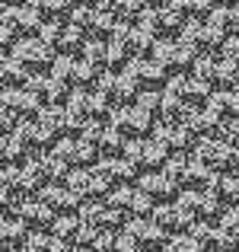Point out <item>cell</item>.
<instances>
[{
    "mask_svg": "<svg viewBox=\"0 0 239 252\" xmlns=\"http://www.w3.org/2000/svg\"><path fill=\"white\" fill-rule=\"evenodd\" d=\"M121 157L134 169H141V172H159L166 163H169V150H166L153 134H150V137H137V141H128Z\"/></svg>",
    "mask_w": 239,
    "mask_h": 252,
    "instance_id": "6da1fadb",
    "label": "cell"
},
{
    "mask_svg": "<svg viewBox=\"0 0 239 252\" xmlns=\"http://www.w3.org/2000/svg\"><path fill=\"white\" fill-rule=\"evenodd\" d=\"M153 61L159 64V67L166 70V74H176V77H182V70H188V67H195V61H198V51L191 48V45H185L182 38H159L156 42V48H153Z\"/></svg>",
    "mask_w": 239,
    "mask_h": 252,
    "instance_id": "7a4b0ae2",
    "label": "cell"
},
{
    "mask_svg": "<svg viewBox=\"0 0 239 252\" xmlns=\"http://www.w3.org/2000/svg\"><path fill=\"white\" fill-rule=\"evenodd\" d=\"M153 118L147 109H141V105H128V109H115L109 118V125L118 131V134L124 137V141H137V137H150L153 134Z\"/></svg>",
    "mask_w": 239,
    "mask_h": 252,
    "instance_id": "3957f363",
    "label": "cell"
},
{
    "mask_svg": "<svg viewBox=\"0 0 239 252\" xmlns=\"http://www.w3.org/2000/svg\"><path fill=\"white\" fill-rule=\"evenodd\" d=\"M195 160L204 163L214 176H223V172H230L236 166L239 154L233 150V144H230L227 137H214V141H201L195 147Z\"/></svg>",
    "mask_w": 239,
    "mask_h": 252,
    "instance_id": "277c9868",
    "label": "cell"
},
{
    "mask_svg": "<svg viewBox=\"0 0 239 252\" xmlns=\"http://www.w3.org/2000/svg\"><path fill=\"white\" fill-rule=\"evenodd\" d=\"M13 58H16L19 64H23L29 74H42L45 67H51L55 64V48L51 45H45L38 35H29V38H19L16 45H13V51H10Z\"/></svg>",
    "mask_w": 239,
    "mask_h": 252,
    "instance_id": "5b68a950",
    "label": "cell"
},
{
    "mask_svg": "<svg viewBox=\"0 0 239 252\" xmlns=\"http://www.w3.org/2000/svg\"><path fill=\"white\" fill-rule=\"evenodd\" d=\"M64 185L70 189V195H74L80 204H96V201H105V198L112 195V189L99 179L96 169H74Z\"/></svg>",
    "mask_w": 239,
    "mask_h": 252,
    "instance_id": "8992f818",
    "label": "cell"
},
{
    "mask_svg": "<svg viewBox=\"0 0 239 252\" xmlns=\"http://www.w3.org/2000/svg\"><path fill=\"white\" fill-rule=\"evenodd\" d=\"M51 154L64 163L67 169H92L102 157L96 154V147L83 141V137H61V141L51 147Z\"/></svg>",
    "mask_w": 239,
    "mask_h": 252,
    "instance_id": "52a82bcc",
    "label": "cell"
},
{
    "mask_svg": "<svg viewBox=\"0 0 239 252\" xmlns=\"http://www.w3.org/2000/svg\"><path fill=\"white\" fill-rule=\"evenodd\" d=\"M96 90L112 102V109H128V105H134L137 96H141L137 83L131 80L128 74H102L99 83H96Z\"/></svg>",
    "mask_w": 239,
    "mask_h": 252,
    "instance_id": "ba28073f",
    "label": "cell"
},
{
    "mask_svg": "<svg viewBox=\"0 0 239 252\" xmlns=\"http://www.w3.org/2000/svg\"><path fill=\"white\" fill-rule=\"evenodd\" d=\"M176 201L182 204V208L188 211L195 220H204V223H210L214 217H223V211H227V208H223V201H220V198H217L210 189H201V191H195V189H191V191H182Z\"/></svg>",
    "mask_w": 239,
    "mask_h": 252,
    "instance_id": "9c48e42d",
    "label": "cell"
},
{
    "mask_svg": "<svg viewBox=\"0 0 239 252\" xmlns=\"http://www.w3.org/2000/svg\"><path fill=\"white\" fill-rule=\"evenodd\" d=\"M80 220L86 227H92L96 233H118L124 223V214L118 208H112L109 198H105V201H96V204H83L80 208Z\"/></svg>",
    "mask_w": 239,
    "mask_h": 252,
    "instance_id": "30bf717a",
    "label": "cell"
},
{
    "mask_svg": "<svg viewBox=\"0 0 239 252\" xmlns=\"http://www.w3.org/2000/svg\"><path fill=\"white\" fill-rule=\"evenodd\" d=\"M26 90H29L45 109H61V105H67V99H70V86L55 80L51 74H32L29 83H26Z\"/></svg>",
    "mask_w": 239,
    "mask_h": 252,
    "instance_id": "8fae6325",
    "label": "cell"
},
{
    "mask_svg": "<svg viewBox=\"0 0 239 252\" xmlns=\"http://www.w3.org/2000/svg\"><path fill=\"white\" fill-rule=\"evenodd\" d=\"M26 169L35 176V182L42 185V189H48V185H64L67 176H70V169L64 166L51 150H45V154H32L29 163H26Z\"/></svg>",
    "mask_w": 239,
    "mask_h": 252,
    "instance_id": "7c38bea8",
    "label": "cell"
},
{
    "mask_svg": "<svg viewBox=\"0 0 239 252\" xmlns=\"http://www.w3.org/2000/svg\"><path fill=\"white\" fill-rule=\"evenodd\" d=\"M166 93H172V96H179L188 109H204L208 105V99L214 96V86L198 80V77L185 74V77H172L169 86H166Z\"/></svg>",
    "mask_w": 239,
    "mask_h": 252,
    "instance_id": "4fadbf2b",
    "label": "cell"
},
{
    "mask_svg": "<svg viewBox=\"0 0 239 252\" xmlns=\"http://www.w3.org/2000/svg\"><path fill=\"white\" fill-rule=\"evenodd\" d=\"M179 38L185 45H191L195 51H214V48H223V42H227V35L217 26H210L208 19H188V26L182 29Z\"/></svg>",
    "mask_w": 239,
    "mask_h": 252,
    "instance_id": "5bb4252c",
    "label": "cell"
},
{
    "mask_svg": "<svg viewBox=\"0 0 239 252\" xmlns=\"http://www.w3.org/2000/svg\"><path fill=\"white\" fill-rule=\"evenodd\" d=\"M124 233L131 236V240L141 246V252H156L159 246H169V236H166V230L159 227L153 217H137V220H128L124 223Z\"/></svg>",
    "mask_w": 239,
    "mask_h": 252,
    "instance_id": "9a60e30c",
    "label": "cell"
},
{
    "mask_svg": "<svg viewBox=\"0 0 239 252\" xmlns=\"http://www.w3.org/2000/svg\"><path fill=\"white\" fill-rule=\"evenodd\" d=\"M153 220L159 223V227L166 230V236H185V233H191V227H195V217L188 214V211L182 208L179 201H169V204H156V211H153Z\"/></svg>",
    "mask_w": 239,
    "mask_h": 252,
    "instance_id": "2e32d148",
    "label": "cell"
},
{
    "mask_svg": "<svg viewBox=\"0 0 239 252\" xmlns=\"http://www.w3.org/2000/svg\"><path fill=\"white\" fill-rule=\"evenodd\" d=\"M0 189L16 201H26V198H32V191H42V185L26 166H6L0 169Z\"/></svg>",
    "mask_w": 239,
    "mask_h": 252,
    "instance_id": "e0dca14e",
    "label": "cell"
},
{
    "mask_svg": "<svg viewBox=\"0 0 239 252\" xmlns=\"http://www.w3.org/2000/svg\"><path fill=\"white\" fill-rule=\"evenodd\" d=\"M13 217H19L29 233H51V227H55V220H58V217L51 214L38 198H26V201H19Z\"/></svg>",
    "mask_w": 239,
    "mask_h": 252,
    "instance_id": "ac0fdd59",
    "label": "cell"
},
{
    "mask_svg": "<svg viewBox=\"0 0 239 252\" xmlns=\"http://www.w3.org/2000/svg\"><path fill=\"white\" fill-rule=\"evenodd\" d=\"M124 74H128L131 80L137 83V90H141V93H144V90H156V86L163 83L166 77H169V74H166V70L153 61V58H131V61L124 64Z\"/></svg>",
    "mask_w": 239,
    "mask_h": 252,
    "instance_id": "d6986e66",
    "label": "cell"
},
{
    "mask_svg": "<svg viewBox=\"0 0 239 252\" xmlns=\"http://www.w3.org/2000/svg\"><path fill=\"white\" fill-rule=\"evenodd\" d=\"M0 105L10 109L19 122H32V118H38V112L45 109V105L38 102L26 86H19V90H3V93H0Z\"/></svg>",
    "mask_w": 239,
    "mask_h": 252,
    "instance_id": "ffe728a7",
    "label": "cell"
},
{
    "mask_svg": "<svg viewBox=\"0 0 239 252\" xmlns=\"http://www.w3.org/2000/svg\"><path fill=\"white\" fill-rule=\"evenodd\" d=\"M13 137L26 147V154H32V150L45 154V147H55V144H58V137L51 134L38 118H32V122H19V128L13 131Z\"/></svg>",
    "mask_w": 239,
    "mask_h": 252,
    "instance_id": "44dd1931",
    "label": "cell"
},
{
    "mask_svg": "<svg viewBox=\"0 0 239 252\" xmlns=\"http://www.w3.org/2000/svg\"><path fill=\"white\" fill-rule=\"evenodd\" d=\"M92 169L99 172V179H102V182L109 185L112 191L131 185V179H134V172H137L128 160H124V157H102V160H99Z\"/></svg>",
    "mask_w": 239,
    "mask_h": 252,
    "instance_id": "7402d4cb",
    "label": "cell"
},
{
    "mask_svg": "<svg viewBox=\"0 0 239 252\" xmlns=\"http://www.w3.org/2000/svg\"><path fill=\"white\" fill-rule=\"evenodd\" d=\"M185 128L191 131L195 137H204V141H214L217 134H227V128H230V122H223L217 112H210V109H191L188 112V118H185Z\"/></svg>",
    "mask_w": 239,
    "mask_h": 252,
    "instance_id": "603a6c76",
    "label": "cell"
},
{
    "mask_svg": "<svg viewBox=\"0 0 239 252\" xmlns=\"http://www.w3.org/2000/svg\"><path fill=\"white\" fill-rule=\"evenodd\" d=\"M153 137L169 150V157H182L195 147V134H191L185 125H156Z\"/></svg>",
    "mask_w": 239,
    "mask_h": 252,
    "instance_id": "cb8c5ba5",
    "label": "cell"
},
{
    "mask_svg": "<svg viewBox=\"0 0 239 252\" xmlns=\"http://www.w3.org/2000/svg\"><path fill=\"white\" fill-rule=\"evenodd\" d=\"M35 198H38V201H42V204H45V208H48L55 217L80 214V208H83V204H80L77 198L70 195V189H67V185H48V189H42Z\"/></svg>",
    "mask_w": 239,
    "mask_h": 252,
    "instance_id": "d4e9b609",
    "label": "cell"
},
{
    "mask_svg": "<svg viewBox=\"0 0 239 252\" xmlns=\"http://www.w3.org/2000/svg\"><path fill=\"white\" fill-rule=\"evenodd\" d=\"M137 189H141L144 195H150L156 204H169L172 198H176V191H179L176 182H172L163 169H159V172H144L141 182H137Z\"/></svg>",
    "mask_w": 239,
    "mask_h": 252,
    "instance_id": "484cf974",
    "label": "cell"
},
{
    "mask_svg": "<svg viewBox=\"0 0 239 252\" xmlns=\"http://www.w3.org/2000/svg\"><path fill=\"white\" fill-rule=\"evenodd\" d=\"M29 230H26V223L19 220V217L6 214L0 217V252H10V249H23L26 243H29Z\"/></svg>",
    "mask_w": 239,
    "mask_h": 252,
    "instance_id": "4316f807",
    "label": "cell"
},
{
    "mask_svg": "<svg viewBox=\"0 0 239 252\" xmlns=\"http://www.w3.org/2000/svg\"><path fill=\"white\" fill-rule=\"evenodd\" d=\"M204 109L217 112L223 122H239V90H217Z\"/></svg>",
    "mask_w": 239,
    "mask_h": 252,
    "instance_id": "83f0119b",
    "label": "cell"
},
{
    "mask_svg": "<svg viewBox=\"0 0 239 252\" xmlns=\"http://www.w3.org/2000/svg\"><path fill=\"white\" fill-rule=\"evenodd\" d=\"M29 77L32 74L13 55H3V58H0V90H19V86L29 83Z\"/></svg>",
    "mask_w": 239,
    "mask_h": 252,
    "instance_id": "f1b7e54d",
    "label": "cell"
},
{
    "mask_svg": "<svg viewBox=\"0 0 239 252\" xmlns=\"http://www.w3.org/2000/svg\"><path fill=\"white\" fill-rule=\"evenodd\" d=\"M210 191H214L223 204L239 208V172H223V176H217L214 182H210Z\"/></svg>",
    "mask_w": 239,
    "mask_h": 252,
    "instance_id": "f546056e",
    "label": "cell"
},
{
    "mask_svg": "<svg viewBox=\"0 0 239 252\" xmlns=\"http://www.w3.org/2000/svg\"><path fill=\"white\" fill-rule=\"evenodd\" d=\"M83 112L90 122H105V118H112V102L102 96L99 90H86V99H83Z\"/></svg>",
    "mask_w": 239,
    "mask_h": 252,
    "instance_id": "4dcf8cb0",
    "label": "cell"
},
{
    "mask_svg": "<svg viewBox=\"0 0 239 252\" xmlns=\"http://www.w3.org/2000/svg\"><path fill=\"white\" fill-rule=\"evenodd\" d=\"M96 252H141V246H137L124 230H118V233H102L99 236Z\"/></svg>",
    "mask_w": 239,
    "mask_h": 252,
    "instance_id": "1f68e13d",
    "label": "cell"
},
{
    "mask_svg": "<svg viewBox=\"0 0 239 252\" xmlns=\"http://www.w3.org/2000/svg\"><path fill=\"white\" fill-rule=\"evenodd\" d=\"M19 160H29L26 147H23V144H19L13 134L0 137V169H6V166H19Z\"/></svg>",
    "mask_w": 239,
    "mask_h": 252,
    "instance_id": "d6a6232c",
    "label": "cell"
},
{
    "mask_svg": "<svg viewBox=\"0 0 239 252\" xmlns=\"http://www.w3.org/2000/svg\"><path fill=\"white\" fill-rule=\"evenodd\" d=\"M163 172L176 182V189H188V176H191V157H169V163L163 166Z\"/></svg>",
    "mask_w": 239,
    "mask_h": 252,
    "instance_id": "836d02e7",
    "label": "cell"
},
{
    "mask_svg": "<svg viewBox=\"0 0 239 252\" xmlns=\"http://www.w3.org/2000/svg\"><path fill=\"white\" fill-rule=\"evenodd\" d=\"M29 252H70L67 243H61L55 233H32L29 243H26Z\"/></svg>",
    "mask_w": 239,
    "mask_h": 252,
    "instance_id": "e575fe53",
    "label": "cell"
},
{
    "mask_svg": "<svg viewBox=\"0 0 239 252\" xmlns=\"http://www.w3.org/2000/svg\"><path fill=\"white\" fill-rule=\"evenodd\" d=\"M38 122H42L55 137L67 134V112H64V105H61V109H42V112H38ZM58 141H61V137H58Z\"/></svg>",
    "mask_w": 239,
    "mask_h": 252,
    "instance_id": "d590c367",
    "label": "cell"
},
{
    "mask_svg": "<svg viewBox=\"0 0 239 252\" xmlns=\"http://www.w3.org/2000/svg\"><path fill=\"white\" fill-rule=\"evenodd\" d=\"M77 61H80V58H67V55H58V58H55V64H51V70H48V74L55 77V80H61L64 86H74Z\"/></svg>",
    "mask_w": 239,
    "mask_h": 252,
    "instance_id": "8d00e7d4",
    "label": "cell"
},
{
    "mask_svg": "<svg viewBox=\"0 0 239 252\" xmlns=\"http://www.w3.org/2000/svg\"><path fill=\"white\" fill-rule=\"evenodd\" d=\"M214 86H220V90H236V86H239V64L220 58V61H217V80H214Z\"/></svg>",
    "mask_w": 239,
    "mask_h": 252,
    "instance_id": "74e56055",
    "label": "cell"
},
{
    "mask_svg": "<svg viewBox=\"0 0 239 252\" xmlns=\"http://www.w3.org/2000/svg\"><path fill=\"white\" fill-rule=\"evenodd\" d=\"M217 61H220V58H198L195 67H191V77H198V80L214 86V80H217Z\"/></svg>",
    "mask_w": 239,
    "mask_h": 252,
    "instance_id": "f35d334b",
    "label": "cell"
},
{
    "mask_svg": "<svg viewBox=\"0 0 239 252\" xmlns=\"http://www.w3.org/2000/svg\"><path fill=\"white\" fill-rule=\"evenodd\" d=\"M134 191H137V189H131V185H124V189H115V191L109 195V204H112V208H118L124 217H128L131 201H134Z\"/></svg>",
    "mask_w": 239,
    "mask_h": 252,
    "instance_id": "ab89813d",
    "label": "cell"
},
{
    "mask_svg": "<svg viewBox=\"0 0 239 252\" xmlns=\"http://www.w3.org/2000/svg\"><path fill=\"white\" fill-rule=\"evenodd\" d=\"M166 252H208V249H204L191 233H185V236H172L169 246H166Z\"/></svg>",
    "mask_w": 239,
    "mask_h": 252,
    "instance_id": "60d3db41",
    "label": "cell"
},
{
    "mask_svg": "<svg viewBox=\"0 0 239 252\" xmlns=\"http://www.w3.org/2000/svg\"><path fill=\"white\" fill-rule=\"evenodd\" d=\"M134 105L147 109L150 115H159V105H163V93H156V90H144L141 96H137V102H134Z\"/></svg>",
    "mask_w": 239,
    "mask_h": 252,
    "instance_id": "b9f144b4",
    "label": "cell"
},
{
    "mask_svg": "<svg viewBox=\"0 0 239 252\" xmlns=\"http://www.w3.org/2000/svg\"><path fill=\"white\" fill-rule=\"evenodd\" d=\"M220 227L227 230V233L233 236V240H239V208H227V211H223Z\"/></svg>",
    "mask_w": 239,
    "mask_h": 252,
    "instance_id": "7bdbcfd3",
    "label": "cell"
},
{
    "mask_svg": "<svg viewBox=\"0 0 239 252\" xmlns=\"http://www.w3.org/2000/svg\"><path fill=\"white\" fill-rule=\"evenodd\" d=\"M19 128V118L13 115L10 109H3V105H0V137H6V134H13V131Z\"/></svg>",
    "mask_w": 239,
    "mask_h": 252,
    "instance_id": "ee69618b",
    "label": "cell"
},
{
    "mask_svg": "<svg viewBox=\"0 0 239 252\" xmlns=\"http://www.w3.org/2000/svg\"><path fill=\"white\" fill-rule=\"evenodd\" d=\"M220 58H227V61L239 64V35H233V38H227V42H223V48H220Z\"/></svg>",
    "mask_w": 239,
    "mask_h": 252,
    "instance_id": "f6af8a7d",
    "label": "cell"
},
{
    "mask_svg": "<svg viewBox=\"0 0 239 252\" xmlns=\"http://www.w3.org/2000/svg\"><path fill=\"white\" fill-rule=\"evenodd\" d=\"M227 141L233 144V150L239 154V122H230V128H227Z\"/></svg>",
    "mask_w": 239,
    "mask_h": 252,
    "instance_id": "bcb514c9",
    "label": "cell"
},
{
    "mask_svg": "<svg viewBox=\"0 0 239 252\" xmlns=\"http://www.w3.org/2000/svg\"><path fill=\"white\" fill-rule=\"evenodd\" d=\"M70 252H96V249H70Z\"/></svg>",
    "mask_w": 239,
    "mask_h": 252,
    "instance_id": "7dc6e473",
    "label": "cell"
},
{
    "mask_svg": "<svg viewBox=\"0 0 239 252\" xmlns=\"http://www.w3.org/2000/svg\"><path fill=\"white\" fill-rule=\"evenodd\" d=\"M10 252H29V249H26V246H23V249H10Z\"/></svg>",
    "mask_w": 239,
    "mask_h": 252,
    "instance_id": "c3c4849f",
    "label": "cell"
},
{
    "mask_svg": "<svg viewBox=\"0 0 239 252\" xmlns=\"http://www.w3.org/2000/svg\"><path fill=\"white\" fill-rule=\"evenodd\" d=\"M156 252H166V249H156Z\"/></svg>",
    "mask_w": 239,
    "mask_h": 252,
    "instance_id": "681fc988",
    "label": "cell"
},
{
    "mask_svg": "<svg viewBox=\"0 0 239 252\" xmlns=\"http://www.w3.org/2000/svg\"><path fill=\"white\" fill-rule=\"evenodd\" d=\"M0 93H3V90H0Z\"/></svg>",
    "mask_w": 239,
    "mask_h": 252,
    "instance_id": "f907efd6",
    "label": "cell"
},
{
    "mask_svg": "<svg viewBox=\"0 0 239 252\" xmlns=\"http://www.w3.org/2000/svg\"><path fill=\"white\" fill-rule=\"evenodd\" d=\"M236 90H239V86H236Z\"/></svg>",
    "mask_w": 239,
    "mask_h": 252,
    "instance_id": "816d5d0a",
    "label": "cell"
}]
</instances>
